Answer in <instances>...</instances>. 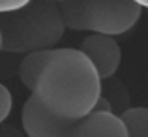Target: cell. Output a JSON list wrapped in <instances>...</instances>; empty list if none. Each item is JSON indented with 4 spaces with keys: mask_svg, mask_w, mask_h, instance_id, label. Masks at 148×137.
Masks as SVG:
<instances>
[{
    "mask_svg": "<svg viewBox=\"0 0 148 137\" xmlns=\"http://www.w3.org/2000/svg\"><path fill=\"white\" fill-rule=\"evenodd\" d=\"M103 79L81 49H54L34 96L64 118H83L98 105Z\"/></svg>",
    "mask_w": 148,
    "mask_h": 137,
    "instance_id": "6da1fadb",
    "label": "cell"
},
{
    "mask_svg": "<svg viewBox=\"0 0 148 137\" xmlns=\"http://www.w3.org/2000/svg\"><path fill=\"white\" fill-rule=\"evenodd\" d=\"M62 10L51 0H32L23 10L2 13L0 47L10 53L53 49L64 36Z\"/></svg>",
    "mask_w": 148,
    "mask_h": 137,
    "instance_id": "7a4b0ae2",
    "label": "cell"
},
{
    "mask_svg": "<svg viewBox=\"0 0 148 137\" xmlns=\"http://www.w3.org/2000/svg\"><path fill=\"white\" fill-rule=\"evenodd\" d=\"M60 10L68 28L118 36L133 28L143 8L133 0H66Z\"/></svg>",
    "mask_w": 148,
    "mask_h": 137,
    "instance_id": "3957f363",
    "label": "cell"
},
{
    "mask_svg": "<svg viewBox=\"0 0 148 137\" xmlns=\"http://www.w3.org/2000/svg\"><path fill=\"white\" fill-rule=\"evenodd\" d=\"M23 130L28 137H73L75 118H64L47 109L34 94L23 105Z\"/></svg>",
    "mask_w": 148,
    "mask_h": 137,
    "instance_id": "277c9868",
    "label": "cell"
},
{
    "mask_svg": "<svg viewBox=\"0 0 148 137\" xmlns=\"http://www.w3.org/2000/svg\"><path fill=\"white\" fill-rule=\"evenodd\" d=\"M79 49L90 58V62L96 66L99 77L103 81L111 79L116 73V70L120 68L122 51H120V45L114 41L112 36H107V34H90L88 38L83 40Z\"/></svg>",
    "mask_w": 148,
    "mask_h": 137,
    "instance_id": "5b68a950",
    "label": "cell"
},
{
    "mask_svg": "<svg viewBox=\"0 0 148 137\" xmlns=\"http://www.w3.org/2000/svg\"><path fill=\"white\" fill-rule=\"evenodd\" d=\"M73 137H127L120 115L94 109L83 118H75Z\"/></svg>",
    "mask_w": 148,
    "mask_h": 137,
    "instance_id": "8992f818",
    "label": "cell"
},
{
    "mask_svg": "<svg viewBox=\"0 0 148 137\" xmlns=\"http://www.w3.org/2000/svg\"><path fill=\"white\" fill-rule=\"evenodd\" d=\"M54 49H41V51H32V53H26V56L23 58L21 66H19V79L30 90V94L34 92L40 79L41 72L45 70L47 62L51 60V54Z\"/></svg>",
    "mask_w": 148,
    "mask_h": 137,
    "instance_id": "52a82bcc",
    "label": "cell"
},
{
    "mask_svg": "<svg viewBox=\"0 0 148 137\" xmlns=\"http://www.w3.org/2000/svg\"><path fill=\"white\" fill-rule=\"evenodd\" d=\"M127 137H148V109L127 107L120 113Z\"/></svg>",
    "mask_w": 148,
    "mask_h": 137,
    "instance_id": "ba28073f",
    "label": "cell"
},
{
    "mask_svg": "<svg viewBox=\"0 0 148 137\" xmlns=\"http://www.w3.org/2000/svg\"><path fill=\"white\" fill-rule=\"evenodd\" d=\"M11 109H13V96H11L10 88L2 85L0 87V122H4L10 116Z\"/></svg>",
    "mask_w": 148,
    "mask_h": 137,
    "instance_id": "9c48e42d",
    "label": "cell"
},
{
    "mask_svg": "<svg viewBox=\"0 0 148 137\" xmlns=\"http://www.w3.org/2000/svg\"><path fill=\"white\" fill-rule=\"evenodd\" d=\"M30 2L32 0H0V13H10V11L23 10Z\"/></svg>",
    "mask_w": 148,
    "mask_h": 137,
    "instance_id": "30bf717a",
    "label": "cell"
},
{
    "mask_svg": "<svg viewBox=\"0 0 148 137\" xmlns=\"http://www.w3.org/2000/svg\"><path fill=\"white\" fill-rule=\"evenodd\" d=\"M133 2H135V4H139L143 10H148V0H133Z\"/></svg>",
    "mask_w": 148,
    "mask_h": 137,
    "instance_id": "8fae6325",
    "label": "cell"
},
{
    "mask_svg": "<svg viewBox=\"0 0 148 137\" xmlns=\"http://www.w3.org/2000/svg\"><path fill=\"white\" fill-rule=\"evenodd\" d=\"M51 2H60L62 4V2H66V0H51Z\"/></svg>",
    "mask_w": 148,
    "mask_h": 137,
    "instance_id": "7c38bea8",
    "label": "cell"
}]
</instances>
